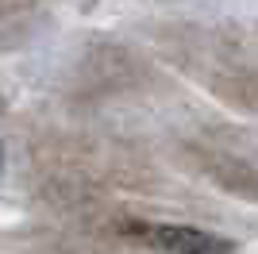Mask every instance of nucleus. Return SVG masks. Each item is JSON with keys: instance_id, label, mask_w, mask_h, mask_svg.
<instances>
[{"instance_id": "f257e3e1", "label": "nucleus", "mask_w": 258, "mask_h": 254, "mask_svg": "<svg viewBox=\"0 0 258 254\" xmlns=\"http://www.w3.org/2000/svg\"><path fill=\"white\" fill-rule=\"evenodd\" d=\"M127 231L143 235L151 246L170 254H231L235 243L224 239V235L201 231V227H181V223H135Z\"/></svg>"}, {"instance_id": "f03ea898", "label": "nucleus", "mask_w": 258, "mask_h": 254, "mask_svg": "<svg viewBox=\"0 0 258 254\" xmlns=\"http://www.w3.org/2000/svg\"><path fill=\"white\" fill-rule=\"evenodd\" d=\"M4 162L8 158H4V143H0V177H4Z\"/></svg>"}]
</instances>
